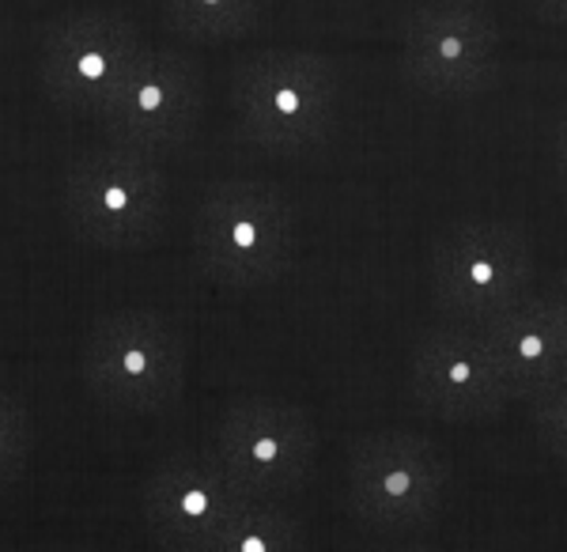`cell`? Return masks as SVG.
<instances>
[{
	"instance_id": "6da1fadb",
	"label": "cell",
	"mask_w": 567,
	"mask_h": 552,
	"mask_svg": "<svg viewBox=\"0 0 567 552\" xmlns=\"http://www.w3.org/2000/svg\"><path fill=\"white\" fill-rule=\"evenodd\" d=\"M341 69L315 50H258L231 69L235 129L272 155L322 149L341 122Z\"/></svg>"
},
{
	"instance_id": "7a4b0ae2",
	"label": "cell",
	"mask_w": 567,
	"mask_h": 552,
	"mask_svg": "<svg viewBox=\"0 0 567 552\" xmlns=\"http://www.w3.org/2000/svg\"><path fill=\"white\" fill-rule=\"evenodd\" d=\"M299 251L296 205L280 186L227 178L205 190L194 216L200 273L227 292H258L288 276Z\"/></svg>"
},
{
	"instance_id": "3957f363",
	"label": "cell",
	"mask_w": 567,
	"mask_h": 552,
	"mask_svg": "<svg viewBox=\"0 0 567 552\" xmlns=\"http://www.w3.org/2000/svg\"><path fill=\"white\" fill-rule=\"evenodd\" d=\"M61 208L80 243L110 254L144 251L167 227L171 182L155 155L106 144L65 167Z\"/></svg>"
},
{
	"instance_id": "277c9868",
	"label": "cell",
	"mask_w": 567,
	"mask_h": 552,
	"mask_svg": "<svg viewBox=\"0 0 567 552\" xmlns=\"http://www.w3.org/2000/svg\"><path fill=\"white\" fill-rule=\"evenodd\" d=\"M432 303L454 326L481 329L534 296V243L503 219H458L432 246Z\"/></svg>"
},
{
	"instance_id": "5b68a950",
	"label": "cell",
	"mask_w": 567,
	"mask_h": 552,
	"mask_svg": "<svg viewBox=\"0 0 567 552\" xmlns=\"http://www.w3.org/2000/svg\"><path fill=\"white\" fill-rule=\"evenodd\" d=\"M186 337L167 315L114 310L91 326L80 375L95 401L117 412H163L186 386Z\"/></svg>"
},
{
	"instance_id": "8992f818",
	"label": "cell",
	"mask_w": 567,
	"mask_h": 552,
	"mask_svg": "<svg viewBox=\"0 0 567 552\" xmlns=\"http://www.w3.org/2000/svg\"><path fill=\"white\" fill-rule=\"evenodd\" d=\"M451 489L446 450L413 431H368L352 439L344 503L379 533L420 530L443 511Z\"/></svg>"
},
{
	"instance_id": "52a82bcc",
	"label": "cell",
	"mask_w": 567,
	"mask_h": 552,
	"mask_svg": "<svg viewBox=\"0 0 567 552\" xmlns=\"http://www.w3.org/2000/svg\"><path fill=\"white\" fill-rule=\"evenodd\" d=\"M148 50L133 20L103 8H76L45 23L39 84L65 114L99 117Z\"/></svg>"
},
{
	"instance_id": "ba28073f",
	"label": "cell",
	"mask_w": 567,
	"mask_h": 552,
	"mask_svg": "<svg viewBox=\"0 0 567 552\" xmlns=\"http://www.w3.org/2000/svg\"><path fill=\"white\" fill-rule=\"evenodd\" d=\"M398 64L424 95H484L499 80V23L481 0H420L401 23Z\"/></svg>"
},
{
	"instance_id": "9c48e42d",
	"label": "cell",
	"mask_w": 567,
	"mask_h": 552,
	"mask_svg": "<svg viewBox=\"0 0 567 552\" xmlns=\"http://www.w3.org/2000/svg\"><path fill=\"white\" fill-rule=\"evenodd\" d=\"M213 462L250 500L296 492L318 458V428L307 409L280 398H235L208 439Z\"/></svg>"
},
{
	"instance_id": "30bf717a",
	"label": "cell",
	"mask_w": 567,
	"mask_h": 552,
	"mask_svg": "<svg viewBox=\"0 0 567 552\" xmlns=\"http://www.w3.org/2000/svg\"><path fill=\"white\" fill-rule=\"evenodd\" d=\"M409 386L420 409L451 425H484L503 417L511 401H518L481 329L454 321L416 337L409 356Z\"/></svg>"
},
{
	"instance_id": "8fae6325",
	"label": "cell",
	"mask_w": 567,
	"mask_h": 552,
	"mask_svg": "<svg viewBox=\"0 0 567 552\" xmlns=\"http://www.w3.org/2000/svg\"><path fill=\"white\" fill-rule=\"evenodd\" d=\"M205 110V72L182 50H148L95 117L110 144L163 155L194 136Z\"/></svg>"
},
{
	"instance_id": "7c38bea8",
	"label": "cell",
	"mask_w": 567,
	"mask_h": 552,
	"mask_svg": "<svg viewBox=\"0 0 567 552\" xmlns=\"http://www.w3.org/2000/svg\"><path fill=\"white\" fill-rule=\"evenodd\" d=\"M250 500L213 454L178 450L144 477L141 514L163 549L171 552H205L227 522Z\"/></svg>"
},
{
	"instance_id": "4fadbf2b",
	"label": "cell",
	"mask_w": 567,
	"mask_h": 552,
	"mask_svg": "<svg viewBox=\"0 0 567 552\" xmlns=\"http://www.w3.org/2000/svg\"><path fill=\"white\" fill-rule=\"evenodd\" d=\"M481 337L496 352L503 375L515 386L518 401L567 379V337L537 292L492 321H484Z\"/></svg>"
},
{
	"instance_id": "5bb4252c",
	"label": "cell",
	"mask_w": 567,
	"mask_h": 552,
	"mask_svg": "<svg viewBox=\"0 0 567 552\" xmlns=\"http://www.w3.org/2000/svg\"><path fill=\"white\" fill-rule=\"evenodd\" d=\"M205 552H310V538L303 522L272 500H246Z\"/></svg>"
},
{
	"instance_id": "9a60e30c",
	"label": "cell",
	"mask_w": 567,
	"mask_h": 552,
	"mask_svg": "<svg viewBox=\"0 0 567 552\" xmlns=\"http://www.w3.org/2000/svg\"><path fill=\"white\" fill-rule=\"evenodd\" d=\"M163 20L189 42H235L261 23V0H159Z\"/></svg>"
},
{
	"instance_id": "2e32d148",
	"label": "cell",
	"mask_w": 567,
	"mask_h": 552,
	"mask_svg": "<svg viewBox=\"0 0 567 552\" xmlns=\"http://www.w3.org/2000/svg\"><path fill=\"white\" fill-rule=\"evenodd\" d=\"M34 447L31 409L23 398L0 386V492H8L23 477Z\"/></svg>"
},
{
	"instance_id": "e0dca14e",
	"label": "cell",
	"mask_w": 567,
	"mask_h": 552,
	"mask_svg": "<svg viewBox=\"0 0 567 552\" xmlns=\"http://www.w3.org/2000/svg\"><path fill=\"white\" fill-rule=\"evenodd\" d=\"M526 412H529V425L537 431V443L567 466V379L529 393Z\"/></svg>"
},
{
	"instance_id": "ac0fdd59",
	"label": "cell",
	"mask_w": 567,
	"mask_h": 552,
	"mask_svg": "<svg viewBox=\"0 0 567 552\" xmlns=\"http://www.w3.org/2000/svg\"><path fill=\"white\" fill-rule=\"evenodd\" d=\"M545 303H548V310L556 315V321H560V329H564V337H567V269H560L553 276V280L545 284L542 292H537Z\"/></svg>"
},
{
	"instance_id": "d6986e66",
	"label": "cell",
	"mask_w": 567,
	"mask_h": 552,
	"mask_svg": "<svg viewBox=\"0 0 567 552\" xmlns=\"http://www.w3.org/2000/svg\"><path fill=\"white\" fill-rule=\"evenodd\" d=\"M553 155H556V171H560L564 186H567V110L556 117V129H553Z\"/></svg>"
},
{
	"instance_id": "ffe728a7",
	"label": "cell",
	"mask_w": 567,
	"mask_h": 552,
	"mask_svg": "<svg viewBox=\"0 0 567 552\" xmlns=\"http://www.w3.org/2000/svg\"><path fill=\"white\" fill-rule=\"evenodd\" d=\"M529 4H534V12L542 16V20L567 27V0H529Z\"/></svg>"
},
{
	"instance_id": "44dd1931",
	"label": "cell",
	"mask_w": 567,
	"mask_h": 552,
	"mask_svg": "<svg viewBox=\"0 0 567 552\" xmlns=\"http://www.w3.org/2000/svg\"><path fill=\"white\" fill-rule=\"evenodd\" d=\"M374 552H439V549H427V545H393V549H374Z\"/></svg>"
}]
</instances>
